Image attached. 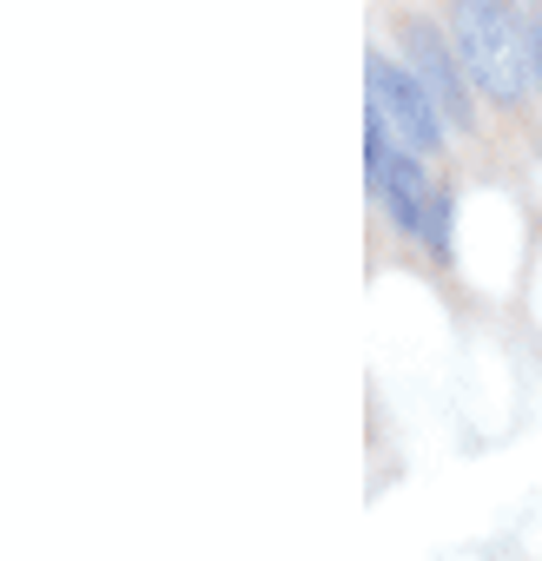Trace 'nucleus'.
<instances>
[{"mask_svg":"<svg viewBox=\"0 0 542 561\" xmlns=\"http://www.w3.org/2000/svg\"><path fill=\"white\" fill-rule=\"evenodd\" d=\"M456 47H463L470 80L489 100H503V106L522 100V87H529V27H516V14L470 0V8H456Z\"/></svg>","mask_w":542,"mask_h":561,"instance_id":"1","label":"nucleus"},{"mask_svg":"<svg viewBox=\"0 0 542 561\" xmlns=\"http://www.w3.org/2000/svg\"><path fill=\"white\" fill-rule=\"evenodd\" d=\"M529 67H535V80H542V21H529Z\"/></svg>","mask_w":542,"mask_h":561,"instance_id":"5","label":"nucleus"},{"mask_svg":"<svg viewBox=\"0 0 542 561\" xmlns=\"http://www.w3.org/2000/svg\"><path fill=\"white\" fill-rule=\"evenodd\" d=\"M384 198H391V218H397L404 231H417L437 257H450V198L424 179V165H417L410 152H391V165H384Z\"/></svg>","mask_w":542,"mask_h":561,"instance_id":"3","label":"nucleus"},{"mask_svg":"<svg viewBox=\"0 0 542 561\" xmlns=\"http://www.w3.org/2000/svg\"><path fill=\"white\" fill-rule=\"evenodd\" d=\"M404 47H410V60H417L424 93L437 100L443 126L470 133V126H476V113H470V87H463V73H456V60H450V41H443L430 21H404Z\"/></svg>","mask_w":542,"mask_h":561,"instance_id":"4","label":"nucleus"},{"mask_svg":"<svg viewBox=\"0 0 542 561\" xmlns=\"http://www.w3.org/2000/svg\"><path fill=\"white\" fill-rule=\"evenodd\" d=\"M371 106L384 113V126H397L410 139V152H437L443 146V113L424 93V80H410L397 60H371Z\"/></svg>","mask_w":542,"mask_h":561,"instance_id":"2","label":"nucleus"}]
</instances>
